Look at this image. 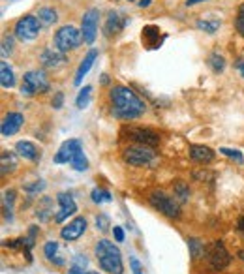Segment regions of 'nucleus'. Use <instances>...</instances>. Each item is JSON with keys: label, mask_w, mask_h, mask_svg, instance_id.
I'll use <instances>...</instances> for the list:
<instances>
[{"label": "nucleus", "mask_w": 244, "mask_h": 274, "mask_svg": "<svg viewBox=\"0 0 244 274\" xmlns=\"http://www.w3.org/2000/svg\"><path fill=\"white\" fill-rule=\"evenodd\" d=\"M88 265V259L85 256H76L74 259V267H79V268H85Z\"/></svg>", "instance_id": "obj_42"}, {"label": "nucleus", "mask_w": 244, "mask_h": 274, "mask_svg": "<svg viewBox=\"0 0 244 274\" xmlns=\"http://www.w3.org/2000/svg\"><path fill=\"white\" fill-rule=\"evenodd\" d=\"M23 124H25V117L21 113H8L6 117H4V120H2L0 134H2V137H10V135L17 134Z\"/></svg>", "instance_id": "obj_15"}, {"label": "nucleus", "mask_w": 244, "mask_h": 274, "mask_svg": "<svg viewBox=\"0 0 244 274\" xmlns=\"http://www.w3.org/2000/svg\"><path fill=\"white\" fill-rule=\"evenodd\" d=\"M23 190L30 195H34V193L41 192V190H45V182L43 181H36V182H29V184H25Z\"/></svg>", "instance_id": "obj_35"}, {"label": "nucleus", "mask_w": 244, "mask_h": 274, "mask_svg": "<svg viewBox=\"0 0 244 274\" xmlns=\"http://www.w3.org/2000/svg\"><path fill=\"white\" fill-rule=\"evenodd\" d=\"M87 231V220L83 218V216H77V218H74L66 228H62V231H60V237L64 240H77L79 237H81L83 233Z\"/></svg>", "instance_id": "obj_14"}, {"label": "nucleus", "mask_w": 244, "mask_h": 274, "mask_svg": "<svg viewBox=\"0 0 244 274\" xmlns=\"http://www.w3.org/2000/svg\"><path fill=\"white\" fill-rule=\"evenodd\" d=\"M122 135H126L128 139L135 141L137 145L156 146L160 143V134L151 128H141V126H124Z\"/></svg>", "instance_id": "obj_7"}, {"label": "nucleus", "mask_w": 244, "mask_h": 274, "mask_svg": "<svg viewBox=\"0 0 244 274\" xmlns=\"http://www.w3.org/2000/svg\"><path fill=\"white\" fill-rule=\"evenodd\" d=\"M98 17L100 12L96 8H90L85 12L81 19V34H83V41L92 45L94 40H96V34H98Z\"/></svg>", "instance_id": "obj_10"}, {"label": "nucleus", "mask_w": 244, "mask_h": 274, "mask_svg": "<svg viewBox=\"0 0 244 274\" xmlns=\"http://www.w3.org/2000/svg\"><path fill=\"white\" fill-rule=\"evenodd\" d=\"M130 267L134 270V274H143V267H141L139 259L135 256H130Z\"/></svg>", "instance_id": "obj_40"}, {"label": "nucleus", "mask_w": 244, "mask_h": 274, "mask_svg": "<svg viewBox=\"0 0 244 274\" xmlns=\"http://www.w3.org/2000/svg\"><path fill=\"white\" fill-rule=\"evenodd\" d=\"M68 272H70V274H98V272H87L85 268L74 267V265H71V267H70V270H68Z\"/></svg>", "instance_id": "obj_44"}, {"label": "nucleus", "mask_w": 244, "mask_h": 274, "mask_svg": "<svg viewBox=\"0 0 244 274\" xmlns=\"http://www.w3.org/2000/svg\"><path fill=\"white\" fill-rule=\"evenodd\" d=\"M40 30H41V23L36 15H25V17L19 19L17 23H15V27H13V32H15V36H17L21 41L36 40V38L40 36Z\"/></svg>", "instance_id": "obj_5"}, {"label": "nucleus", "mask_w": 244, "mask_h": 274, "mask_svg": "<svg viewBox=\"0 0 244 274\" xmlns=\"http://www.w3.org/2000/svg\"><path fill=\"white\" fill-rule=\"evenodd\" d=\"M237 226H238V229H240V231H244V216H240V218H238Z\"/></svg>", "instance_id": "obj_46"}, {"label": "nucleus", "mask_w": 244, "mask_h": 274, "mask_svg": "<svg viewBox=\"0 0 244 274\" xmlns=\"http://www.w3.org/2000/svg\"><path fill=\"white\" fill-rule=\"evenodd\" d=\"M235 27H237V32L244 38V2L238 6L237 19H235Z\"/></svg>", "instance_id": "obj_36"}, {"label": "nucleus", "mask_w": 244, "mask_h": 274, "mask_svg": "<svg viewBox=\"0 0 244 274\" xmlns=\"http://www.w3.org/2000/svg\"><path fill=\"white\" fill-rule=\"evenodd\" d=\"M128 23H130V19L126 17L124 13L113 10V12H109L107 21H105V27H104L105 36H107V38H111V36H118Z\"/></svg>", "instance_id": "obj_11"}, {"label": "nucleus", "mask_w": 244, "mask_h": 274, "mask_svg": "<svg viewBox=\"0 0 244 274\" xmlns=\"http://www.w3.org/2000/svg\"><path fill=\"white\" fill-rule=\"evenodd\" d=\"M240 257H242V261H244V252H240Z\"/></svg>", "instance_id": "obj_49"}, {"label": "nucleus", "mask_w": 244, "mask_h": 274, "mask_svg": "<svg viewBox=\"0 0 244 274\" xmlns=\"http://www.w3.org/2000/svg\"><path fill=\"white\" fill-rule=\"evenodd\" d=\"M98 59V51L96 49H90V51L85 55V59L81 60V64H79V68H77V73H76V79H74V83H76L77 87L81 85V81H83V77L87 76L88 73V70L92 68V64H94V60Z\"/></svg>", "instance_id": "obj_18"}, {"label": "nucleus", "mask_w": 244, "mask_h": 274, "mask_svg": "<svg viewBox=\"0 0 244 274\" xmlns=\"http://www.w3.org/2000/svg\"><path fill=\"white\" fill-rule=\"evenodd\" d=\"M70 165H71V167H74L76 171H87V169H88V160H87V156L83 154V151H81V152H77L76 158H74V160L70 162Z\"/></svg>", "instance_id": "obj_32"}, {"label": "nucleus", "mask_w": 244, "mask_h": 274, "mask_svg": "<svg viewBox=\"0 0 244 274\" xmlns=\"http://www.w3.org/2000/svg\"><path fill=\"white\" fill-rule=\"evenodd\" d=\"M43 254H45V257L49 259L51 263H55V265H58V267H62L64 265V259L60 257V254H58V242L57 240H49V242H45V246H43Z\"/></svg>", "instance_id": "obj_23"}, {"label": "nucleus", "mask_w": 244, "mask_h": 274, "mask_svg": "<svg viewBox=\"0 0 244 274\" xmlns=\"http://www.w3.org/2000/svg\"><path fill=\"white\" fill-rule=\"evenodd\" d=\"M40 62L43 68H49V70H55V68H60V66L66 62V57L62 51L58 49H45V51L40 55Z\"/></svg>", "instance_id": "obj_16"}, {"label": "nucleus", "mask_w": 244, "mask_h": 274, "mask_svg": "<svg viewBox=\"0 0 244 274\" xmlns=\"http://www.w3.org/2000/svg\"><path fill=\"white\" fill-rule=\"evenodd\" d=\"M196 27H198L199 30H203V32H207V34H214L216 30L220 29V21H207V19H199L198 23H196Z\"/></svg>", "instance_id": "obj_31"}, {"label": "nucleus", "mask_w": 244, "mask_h": 274, "mask_svg": "<svg viewBox=\"0 0 244 274\" xmlns=\"http://www.w3.org/2000/svg\"><path fill=\"white\" fill-rule=\"evenodd\" d=\"M0 165H2V175L13 173L17 169V154L12 151H2L0 154Z\"/></svg>", "instance_id": "obj_20"}, {"label": "nucleus", "mask_w": 244, "mask_h": 274, "mask_svg": "<svg viewBox=\"0 0 244 274\" xmlns=\"http://www.w3.org/2000/svg\"><path fill=\"white\" fill-rule=\"evenodd\" d=\"M15 152H17L19 156H23L25 160H30V162H34V163L40 162V158H41L40 151H38L34 143H30V141H17Z\"/></svg>", "instance_id": "obj_17"}, {"label": "nucleus", "mask_w": 244, "mask_h": 274, "mask_svg": "<svg viewBox=\"0 0 244 274\" xmlns=\"http://www.w3.org/2000/svg\"><path fill=\"white\" fill-rule=\"evenodd\" d=\"M0 85L4 88H12L15 87V76H13V70L8 66V62H0Z\"/></svg>", "instance_id": "obj_24"}, {"label": "nucleus", "mask_w": 244, "mask_h": 274, "mask_svg": "<svg viewBox=\"0 0 244 274\" xmlns=\"http://www.w3.org/2000/svg\"><path fill=\"white\" fill-rule=\"evenodd\" d=\"M218 152H222V154H224V156H227V158H233V160H235L237 163H242L244 162L242 152L237 151V148H226V146H222Z\"/></svg>", "instance_id": "obj_34"}, {"label": "nucleus", "mask_w": 244, "mask_h": 274, "mask_svg": "<svg viewBox=\"0 0 244 274\" xmlns=\"http://www.w3.org/2000/svg\"><path fill=\"white\" fill-rule=\"evenodd\" d=\"M49 90V81L43 71L32 70L23 76V85H21V94L25 96H34V94H43Z\"/></svg>", "instance_id": "obj_4"}, {"label": "nucleus", "mask_w": 244, "mask_h": 274, "mask_svg": "<svg viewBox=\"0 0 244 274\" xmlns=\"http://www.w3.org/2000/svg\"><path fill=\"white\" fill-rule=\"evenodd\" d=\"M12 45H13V40L10 36H6L4 40H2V55L6 57V55H12Z\"/></svg>", "instance_id": "obj_39"}, {"label": "nucleus", "mask_w": 244, "mask_h": 274, "mask_svg": "<svg viewBox=\"0 0 244 274\" xmlns=\"http://www.w3.org/2000/svg\"><path fill=\"white\" fill-rule=\"evenodd\" d=\"M188 248H190V256H192L193 261H196V259H199V257H203L205 254H207V248H205V244L199 239H190V240H188Z\"/></svg>", "instance_id": "obj_26"}, {"label": "nucleus", "mask_w": 244, "mask_h": 274, "mask_svg": "<svg viewBox=\"0 0 244 274\" xmlns=\"http://www.w3.org/2000/svg\"><path fill=\"white\" fill-rule=\"evenodd\" d=\"M158 36H160V29L149 24V27L143 29L141 38H143V41H145V45L149 47V49H158V47H160V40H158Z\"/></svg>", "instance_id": "obj_21"}, {"label": "nucleus", "mask_w": 244, "mask_h": 274, "mask_svg": "<svg viewBox=\"0 0 244 274\" xmlns=\"http://www.w3.org/2000/svg\"><path fill=\"white\" fill-rule=\"evenodd\" d=\"M149 201H151V205L154 209H158L160 212L169 216V218H179L180 216L179 201L175 197H171V195H167V193L160 192V190H158V192H152L151 195H149Z\"/></svg>", "instance_id": "obj_6"}, {"label": "nucleus", "mask_w": 244, "mask_h": 274, "mask_svg": "<svg viewBox=\"0 0 244 274\" xmlns=\"http://www.w3.org/2000/svg\"><path fill=\"white\" fill-rule=\"evenodd\" d=\"M90 197H92L94 203H98V205L109 203L111 199H113V197H111V193L107 192V190H100V188H94L92 193H90Z\"/></svg>", "instance_id": "obj_33"}, {"label": "nucleus", "mask_w": 244, "mask_h": 274, "mask_svg": "<svg viewBox=\"0 0 244 274\" xmlns=\"http://www.w3.org/2000/svg\"><path fill=\"white\" fill-rule=\"evenodd\" d=\"M199 2H203V0H186V6H196Z\"/></svg>", "instance_id": "obj_48"}, {"label": "nucleus", "mask_w": 244, "mask_h": 274, "mask_svg": "<svg viewBox=\"0 0 244 274\" xmlns=\"http://www.w3.org/2000/svg\"><path fill=\"white\" fill-rule=\"evenodd\" d=\"M190 156H192L193 162L205 165V163H210L214 160V151L203 145H190Z\"/></svg>", "instance_id": "obj_19"}, {"label": "nucleus", "mask_w": 244, "mask_h": 274, "mask_svg": "<svg viewBox=\"0 0 244 274\" xmlns=\"http://www.w3.org/2000/svg\"><path fill=\"white\" fill-rule=\"evenodd\" d=\"M173 193H175V197L179 199L180 203H186L188 197H190V190H188V184H186V182L179 181L177 184H175Z\"/></svg>", "instance_id": "obj_30"}, {"label": "nucleus", "mask_w": 244, "mask_h": 274, "mask_svg": "<svg viewBox=\"0 0 244 274\" xmlns=\"http://www.w3.org/2000/svg\"><path fill=\"white\" fill-rule=\"evenodd\" d=\"M53 214V199L51 197H41L38 201V207H36V216L40 222H47Z\"/></svg>", "instance_id": "obj_22"}, {"label": "nucleus", "mask_w": 244, "mask_h": 274, "mask_svg": "<svg viewBox=\"0 0 244 274\" xmlns=\"http://www.w3.org/2000/svg\"><path fill=\"white\" fill-rule=\"evenodd\" d=\"M36 17L40 19V23L43 27H51V24L57 23L58 15H57V10H53V8H40Z\"/></svg>", "instance_id": "obj_25"}, {"label": "nucleus", "mask_w": 244, "mask_h": 274, "mask_svg": "<svg viewBox=\"0 0 244 274\" xmlns=\"http://www.w3.org/2000/svg\"><path fill=\"white\" fill-rule=\"evenodd\" d=\"M96 228H98L102 233H105V231L111 228L109 216H107V214H98V216H96Z\"/></svg>", "instance_id": "obj_37"}, {"label": "nucleus", "mask_w": 244, "mask_h": 274, "mask_svg": "<svg viewBox=\"0 0 244 274\" xmlns=\"http://www.w3.org/2000/svg\"><path fill=\"white\" fill-rule=\"evenodd\" d=\"M81 41H83V34L76 27H71V24H66L62 29H58L57 34H55V47L62 53L77 49V47L81 45Z\"/></svg>", "instance_id": "obj_3"}, {"label": "nucleus", "mask_w": 244, "mask_h": 274, "mask_svg": "<svg viewBox=\"0 0 244 274\" xmlns=\"http://www.w3.org/2000/svg\"><path fill=\"white\" fill-rule=\"evenodd\" d=\"M113 235H115L116 242H122V240H124V231H122V228H118V226L113 228Z\"/></svg>", "instance_id": "obj_43"}, {"label": "nucleus", "mask_w": 244, "mask_h": 274, "mask_svg": "<svg viewBox=\"0 0 244 274\" xmlns=\"http://www.w3.org/2000/svg\"><path fill=\"white\" fill-rule=\"evenodd\" d=\"M13 201H15V192L13 190L4 192V218L8 222H13Z\"/></svg>", "instance_id": "obj_27"}, {"label": "nucleus", "mask_w": 244, "mask_h": 274, "mask_svg": "<svg viewBox=\"0 0 244 274\" xmlns=\"http://www.w3.org/2000/svg\"><path fill=\"white\" fill-rule=\"evenodd\" d=\"M62 104H64V94L57 92L55 96H53V107H55V109H60V107H62Z\"/></svg>", "instance_id": "obj_41"}, {"label": "nucleus", "mask_w": 244, "mask_h": 274, "mask_svg": "<svg viewBox=\"0 0 244 274\" xmlns=\"http://www.w3.org/2000/svg\"><path fill=\"white\" fill-rule=\"evenodd\" d=\"M96 256H98L100 267L109 274H122L124 272V265H122L120 250L116 248L109 240H98L96 244Z\"/></svg>", "instance_id": "obj_2"}, {"label": "nucleus", "mask_w": 244, "mask_h": 274, "mask_svg": "<svg viewBox=\"0 0 244 274\" xmlns=\"http://www.w3.org/2000/svg\"><path fill=\"white\" fill-rule=\"evenodd\" d=\"M122 156H124V162L139 167V165H147V163H151L154 160V151H152V146L135 145V146H128Z\"/></svg>", "instance_id": "obj_9"}, {"label": "nucleus", "mask_w": 244, "mask_h": 274, "mask_svg": "<svg viewBox=\"0 0 244 274\" xmlns=\"http://www.w3.org/2000/svg\"><path fill=\"white\" fill-rule=\"evenodd\" d=\"M207 259H209V265L212 270H222V268H226L231 263V256L226 250V246H224L222 240L210 242V246L207 248Z\"/></svg>", "instance_id": "obj_8"}, {"label": "nucleus", "mask_w": 244, "mask_h": 274, "mask_svg": "<svg viewBox=\"0 0 244 274\" xmlns=\"http://www.w3.org/2000/svg\"><path fill=\"white\" fill-rule=\"evenodd\" d=\"M111 98V113L113 117L120 118V120H132V118H137L145 113V104L143 99L130 90L128 87H113L109 92Z\"/></svg>", "instance_id": "obj_1"}, {"label": "nucleus", "mask_w": 244, "mask_h": 274, "mask_svg": "<svg viewBox=\"0 0 244 274\" xmlns=\"http://www.w3.org/2000/svg\"><path fill=\"white\" fill-rule=\"evenodd\" d=\"M193 179H196V181H212L214 175H212L210 171L201 169V171H193Z\"/></svg>", "instance_id": "obj_38"}, {"label": "nucleus", "mask_w": 244, "mask_h": 274, "mask_svg": "<svg viewBox=\"0 0 244 274\" xmlns=\"http://www.w3.org/2000/svg\"><path fill=\"white\" fill-rule=\"evenodd\" d=\"M235 68H237V70L240 71V76L244 77V59H238L237 62H235Z\"/></svg>", "instance_id": "obj_45"}, {"label": "nucleus", "mask_w": 244, "mask_h": 274, "mask_svg": "<svg viewBox=\"0 0 244 274\" xmlns=\"http://www.w3.org/2000/svg\"><path fill=\"white\" fill-rule=\"evenodd\" d=\"M90 94H92V87H83L81 90H79V94H77V98H76L77 109H85V107L90 104Z\"/></svg>", "instance_id": "obj_29"}, {"label": "nucleus", "mask_w": 244, "mask_h": 274, "mask_svg": "<svg viewBox=\"0 0 244 274\" xmlns=\"http://www.w3.org/2000/svg\"><path fill=\"white\" fill-rule=\"evenodd\" d=\"M83 151V143L79 139H68L64 141L58 152L55 154V162L57 163H70L74 158H76L77 152Z\"/></svg>", "instance_id": "obj_12"}, {"label": "nucleus", "mask_w": 244, "mask_h": 274, "mask_svg": "<svg viewBox=\"0 0 244 274\" xmlns=\"http://www.w3.org/2000/svg\"><path fill=\"white\" fill-rule=\"evenodd\" d=\"M149 4H151V0H141V2H137V6L139 8H147Z\"/></svg>", "instance_id": "obj_47"}, {"label": "nucleus", "mask_w": 244, "mask_h": 274, "mask_svg": "<svg viewBox=\"0 0 244 274\" xmlns=\"http://www.w3.org/2000/svg\"><path fill=\"white\" fill-rule=\"evenodd\" d=\"M209 66L212 68V71H214V73H222V71L226 70V59L222 57L220 53H210Z\"/></svg>", "instance_id": "obj_28"}, {"label": "nucleus", "mask_w": 244, "mask_h": 274, "mask_svg": "<svg viewBox=\"0 0 244 274\" xmlns=\"http://www.w3.org/2000/svg\"><path fill=\"white\" fill-rule=\"evenodd\" d=\"M57 201H58V214L55 216V220H57L58 223H62L68 218V216H71V214H76L77 212V205H76V201H74V197H71L70 193H58L57 195Z\"/></svg>", "instance_id": "obj_13"}]
</instances>
